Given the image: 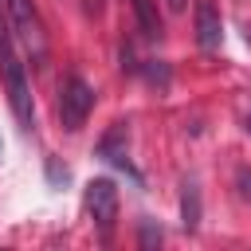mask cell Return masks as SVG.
Returning <instances> with one entry per match:
<instances>
[{
	"instance_id": "6da1fadb",
	"label": "cell",
	"mask_w": 251,
	"mask_h": 251,
	"mask_svg": "<svg viewBox=\"0 0 251 251\" xmlns=\"http://www.w3.org/2000/svg\"><path fill=\"white\" fill-rule=\"evenodd\" d=\"M0 75H4V86H8V102L16 110V122L24 129L35 126V106H31V86H27V71L12 47V16L4 12L0 4Z\"/></svg>"
},
{
	"instance_id": "7a4b0ae2",
	"label": "cell",
	"mask_w": 251,
	"mask_h": 251,
	"mask_svg": "<svg viewBox=\"0 0 251 251\" xmlns=\"http://www.w3.org/2000/svg\"><path fill=\"white\" fill-rule=\"evenodd\" d=\"M90 110H94V90H90V82L78 78V75L63 78V90H59V122H63V129H67V133H78V129L86 126Z\"/></svg>"
},
{
	"instance_id": "3957f363",
	"label": "cell",
	"mask_w": 251,
	"mask_h": 251,
	"mask_svg": "<svg viewBox=\"0 0 251 251\" xmlns=\"http://www.w3.org/2000/svg\"><path fill=\"white\" fill-rule=\"evenodd\" d=\"M8 16H12L16 35H20V39H24V47L31 51V59H35V63H43V55H47V39H43V24H39V16H35L31 0H8Z\"/></svg>"
},
{
	"instance_id": "277c9868",
	"label": "cell",
	"mask_w": 251,
	"mask_h": 251,
	"mask_svg": "<svg viewBox=\"0 0 251 251\" xmlns=\"http://www.w3.org/2000/svg\"><path fill=\"white\" fill-rule=\"evenodd\" d=\"M86 212H90V220L102 227V235H110V227H114V220H118V188H114V180L98 176V180L86 184Z\"/></svg>"
},
{
	"instance_id": "5b68a950",
	"label": "cell",
	"mask_w": 251,
	"mask_h": 251,
	"mask_svg": "<svg viewBox=\"0 0 251 251\" xmlns=\"http://www.w3.org/2000/svg\"><path fill=\"white\" fill-rule=\"evenodd\" d=\"M220 39H224V24H220V12L212 0H196V43L204 51H220Z\"/></svg>"
},
{
	"instance_id": "8992f818",
	"label": "cell",
	"mask_w": 251,
	"mask_h": 251,
	"mask_svg": "<svg viewBox=\"0 0 251 251\" xmlns=\"http://www.w3.org/2000/svg\"><path fill=\"white\" fill-rule=\"evenodd\" d=\"M133 12H137V27L149 35V39H157L165 27H161V12H157V0H133Z\"/></svg>"
},
{
	"instance_id": "52a82bcc",
	"label": "cell",
	"mask_w": 251,
	"mask_h": 251,
	"mask_svg": "<svg viewBox=\"0 0 251 251\" xmlns=\"http://www.w3.org/2000/svg\"><path fill=\"white\" fill-rule=\"evenodd\" d=\"M180 212H184V227H196V224H200V188H196V180H188V184H184Z\"/></svg>"
},
{
	"instance_id": "ba28073f",
	"label": "cell",
	"mask_w": 251,
	"mask_h": 251,
	"mask_svg": "<svg viewBox=\"0 0 251 251\" xmlns=\"http://www.w3.org/2000/svg\"><path fill=\"white\" fill-rule=\"evenodd\" d=\"M169 8L173 12H184V0H169Z\"/></svg>"
}]
</instances>
